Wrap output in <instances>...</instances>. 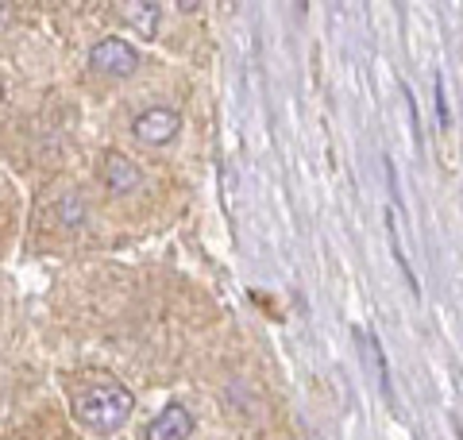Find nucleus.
<instances>
[{"label":"nucleus","instance_id":"nucleus-3","mask_svg":"<svg viewBox=\"0 0 463 440\" xmlns=\"http://www.w3.org/2000/svg\"><path fill=\"white\" fill-rule=\"evenodd\" d=\"M178 128H182L178 109H166V105H151V109H143V112L136 116V120H132L136 139L151 143V147L170 143L174 136H178Z\"/></svg>","mask_w":463,"mask_h":440},{"label":"nucleus","instance_id":"nucleus-4","mask_svg":"<svg viewBox=\"0 0 463 440\" xmlns=\"http://www.w3.org/2000/svg\"><path fill=\"white\" fill-rule=\"evenodd\" d=\"M190 436H194V414L178 402L166 406L163 414L147 425V433H143V440H190Z\"/></svg>","mask_w":463,"mask_h":440},{"label":"nucleus","instance_id":"nucleus-8","mask_svg":"<svg viewBox=\"0 0 463 440\" xmlns=\"http://www.w3.org/2000/svg\"><path fill=\"white\" fill-rule=\"evenodd\" d=\"M432 85H437V112H440V128H448V124H452V112H448V100H444V81L437 78Z\"/></svg>","mask_w":463,"mask_h":440},{"label":"nucleus","instance_id":"nucleus-1","mask_svg":"<svg viewBox=\"0 0 463 440\" xmlns=\"http://www.w3.org/2000/svg\"><path fill=\"white\" fill-rule=\"evenodd\" d=\"M132 409H136V398H132V390H124L120 383H85L78 390V398H74V414L78 421H85L90 429L97 433H116V429H124L128 417H132Z\"/></svg>","mask_w":463,"mask_h":440},{"label":"nucleus","instance_id":"nucleus-6","mask_svg":"<svg viewBox=\"0 0 463 440\" xmlns=\"http://www.w3.org/2000/svg\"><path fill=\"white\" fill-rule=\"evenodd\" d=\"M158 16H163V8H158V5H124V20L132 24L143 39H151V35H155Z\"/></svg>","mask_w":463,"mask_h":440},{"label":"nucleus","instance_id":"nucleus-5","mask_svg":"<svg viewBox=\"0 0 463 440\" xmlns=\"http://www.w3.org/2000/svg\"><path fill=\"white\" fill-rule=\"evenodd\" d=\"M105 182H109L112 194H132V189L143 182V174L128 155L112 151V155H105Z\"/></svg>","mask_w":463,"mask_h":440},{"label":"nucleus","instance_id":"nucleus-7","mask_svg":"<svg viewBox=\"0 0 463 440\" xmlns=\"http://www.w3.org/2000/svg\"><path fill=\"white\" fill-rule=\"evenodd\" d=\"M364 344H367V363L374 367V378H379V387L386 390V387H390V375H386V367H383V351H379V340H374L371 332H364Z\"/></svg>","mask_w":463,"mask_h":440},{"label":"nucleus","instance_id":"nucleus-9","mask_svg":"<svg viewBox=\"0 0 463 440\" xmlns=\"http://www.w3.org/2000/svg\"><path fill=\"white\" fill-rule=\"evenodd\" d=\"M62 216H66V225H74V220H81V216H85L81 201L74 205V197H66V201H62Z\"/></svg>","mask_w":463,"mask_h":440},{"label":"nucleus","instance_id":"nucleus-10","mask_svg":"<svg viewBox=\"0 0 463 440\" xmlns=\"http://www.w3.org/2000/svg\"><path fill=\"white\" fill-rule=\"evenodd\" d=\"M0 97H5V90H0Z\"/></svg>","mask_w":463,"mask_h":440},{"label":"nucleus","instance_id":"nucleus-2","mask_svg":"<svg viewBox=\"0 0 463 440\" xmlns=\"http://www.w3.org/2000/svg\"><path fill=\"white\" fill-rule=\"evenodd\" d=\"M90 66L97 73H109V78H132V73L139 70V51L132 47V43L109 35L90 51Z\"/></svg>","mask_w":463,"mask_h":440}]
</instances>
